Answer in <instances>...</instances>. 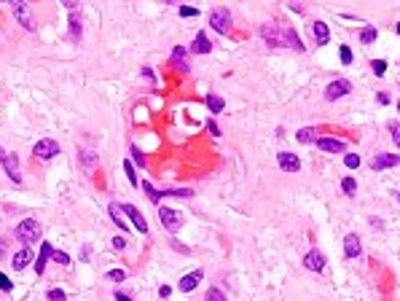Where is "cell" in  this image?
<instances>
[{
  "label": "cell",
  "mask_w": 400,
  "mask_h": 301,
  "mask_svg": "<svg viewBox=\"0 0 400 301\" xmlns=\"http://www.w3.org/2000/svg\"><path fill=\"white\" fill-rule=\"evenodd\" d=\"M14 239H19L22 245H32L41 239V223L35 218H24L22 223H16L14 229Z\"/></svg>",
  "instance_id": "obj_1"
},
{
  "label": "cell",
  "mask_w": 400,
  "mask_h": 301,
  "mask_svg": "<svg viewBox=\"0 0 400 301\" xmlns=\"http://www.w3.org/2000/svg\"><path fill=\"white\" fill-rule=\"evenodd\" d=\"M11 3V11H14V19L19 24H22L27 32H35L38 22H35V14H32V8L27 5V0H8Z\"/></svg>",
  "instance_id": "obj_2"
},
{
  "label": "cell",
  "mask_w": 400,
  "mask_h": 301,
  "mask_svg": "<svg viewBox=\"0 0 400 301\" xmlns=\"http://www.w3.org/2000/svg\"><path fill=\"white\" fill-rule=\"evenodd\" d=\"M159 223L169 234H177L185 223V215L180 210H172V207H159Z\"/></svg>",
  "instance_id": "obj_3"
},
{
  "label": "cell",
  "mask_w": 400,
  "mask_h": 301,
  "mask_svg": "<svg viewBox=\"0 0 400 301\" xmlns=\"http://www.w3.org/2000/svg\"><path fill=\"white\" fill-rule=\"evenodd\" d=\"M0 164H3L5 175L8 180H14V183H22V175H19V156L14 151H5L3 145H0Z\"/></svg>",
  "instance_id": "obj_4"
},
{
  "label": "cell",
  "mask_w": 400,
  "mask_h": 301,
  "mask_svg": "<svg viewBox=\"0 0 400 301\" xmlns=\"http://www.w3.org/2000/svg\"><path fill=\"white\" fill-rule=\"evenodd\" d=\"M261 38L269 46H285V24H277V22H266L261 24Z\"/></svg>",
  "instance_id": "obj_5"
},
{
  "label": "cell",
  "mask_w": 400,
  "mask_h": 301,
  "mask_svg": "<svg viewBox=\"0 0 400 301\" xmlns=\"http://www.w3.org/2000/svg\"><path fill=\"white\" fill-rule=\"evenodd\" d=\"M210 27L218 32V35H229L231 32V14L229 8H212L210 11Z\"/></svg>",
  "instance_id": "obj_6"
},
{
  "label": "cell",
  "mask_w": 400,
  "mask_h": 301,
  "mask_svg": "<svg viewBox=\"0 0 400 301\" xmlns=\"http://www.w3.org/2000/svg\"><path fill=\"white\" fill-rule=\"evenodd\" d=\"M32 156L35 159H43V162H51L54 156H59V143L51 137H43L32 145Z\"/></svg>",
  "instance_id": "obj_7"
},
{
  "label": "cell",
  "mask_w": 400,
  "mask_h": 301,
  "mask_svg": "<svg viewBox=\"0 0 400 301\" xmlns=\"http://www.w3.org/2000/svg\"><path fill=\"white\" fill-rule=\"evenodd\" d=\"M349 92H352V84L346 81V78H333V81L325 86V100H328V102H336V100L346 97Z\"/></svg>",
  "instance_id": "obj_8"
},
{
  "label": "cell",
  "mask_w": 400,
  "mask_h": 301,
  "mask_svg": "<svg viewBox=\"0 0 400 301\" xmlns=\"http://www.w3.org/2000/svg\"><path fill=\"white\" fill-rule=\"evenodd\" d=\"M169 65H172V68H175L177 73L188 76V73H191V65H188V51H185L183 46H175V49H172V57H169Z\"/></svg>",
  "instance_id": "obj_9"
},
{
  "label": "cell",
  "mask_w": 400,
  "mask_h": 301,
  "mask_svg": "<svg viewBox=\"0 0 400 301\" xmlns=\"http://www.w3.org/2000/svg\"><path fill=\"white\" fill-rule=\"evenodd\" d=\"M400 164V153H376L371 162V170L373 172H384L390 167H398Z\"/></svg>",
  "instance_id": "obj_10"
},
{
  "label": "cell",
  "mask_w": 400,
  "mask_h": 301,
  "mask_svg": "<svg viewBox=\"0 0 400 301\" xmlns=\"http://www.w3.org/2000/svg\"><path fill=\"white\" fill-rule=\"evenodd\" d=\"M202 277H204L202 269H193V272H188V274H183V277H180V283H177V291H180V293L196 291L199 283H202Z\"/></svg>",
  "instance_id": "obj_11"
},
{
  "label": "cell",
  "mask_w": 400,
  "mask_h": 301,
  "mask_svg": "<svg viewBox=\"0 0 400 301\" xmlns=\"http://www.w3.org/2000/svg\"><path fill=\"white\" fill-rule=\"evenodd\" d=\"M121 207H124V215L129 218V223L135 226L140 234H148V220H145V215H140L137 207L135 204H121Z\"/></svg>",
  "instance_id": "obj_12"
},
{
  "label": "cell",
  "mask_w": 400,
  "mask_h": 301,
  "mask_svg": "<svg viewBox=\"0 0 400 301\" xmlns=\"http://www.w3.org/2000/svg\"><path fill=\"white\" fill-rule=\"evenodd\" d=\"M277 164H279L282 172H298L301 170V159H298L296 153H290V151H279L277 153Z\"/></svg>",
  "instance_id": "obj_13"
},
{
  "label": "cell",
  "mask_w": 400,
  "mask_h": 301,
  "mask_svg": "<svg viewBox=\"0 0 400 301\" xmlns=\"http://www.w3.org/2000/svg\"><path fill=\"white\" fill-rule=\"evenodd\" d=\"M32 250H30V245H22L19 250L14 253V258H11V266H14V272H22V269H27V266L32 264Z\"/></svg>",
  "instance_id": "obj_14"
},
{
  "label": "cell",
  "mask_w": 400,
  "mask_h": 301,
  "mask_svg": "<svg viewBox=\"0 0 400 301\" xmlns=\"http://www.w3.org/2000/svg\"><path fill=\"white\" fill-rule=\"evenodd\" d=\"M309 32H312V38H315V43H317V46L330 43V30H328V24L320 22V19H315V22L309 24Z\"/></svg>",
  "instance_id": "obj_15"
},
{
  "label": "cell",
  "mask_w": 400,
  "mask_h": 301,
  "mask_svg": "<svg viewBox=\"0 0 400 301\" xmlns=\"http://www.w3.org/2000/svg\"><path fill=\"white\" fill-rule=\"evenodd\" d=\"M315 145L320 151H325V153H341V151H346V143H344V140H338V137H317Z\"/></svg>",
  "instance_id": "obj_16"
},
{
  "label": "cell",
  "mask_w": 400,
  "mask_h": 301,
  "mask_svg": "<svg viewBox=\"0 0 400 301\" xmlns=\"http://www.w3.org/2000/svg\"><path fill=\"white\" fill-rule=\"evenodd\" d=\"M304 266H306L309 272H317V274H320V272L325 269V256L317 250V247H312V250L304 256Z\"/></svg>",
  "instance_id": "obj_17"
},
{
  "label": "cell",
  "mask_w": 400,
  "mask_h": 301,
  "mask_svg": "<svg viewBox=\"0 0 400 301\" xmlns=\"http://www.w3.org/2000/svg\"><path fill=\"white\" fill-rule=\"evenodd\" d=\"M344 253H346V258H352V261L363 256V245H360L357 234H346L344 237Z\"/></svg>",
  "instance_id": "obj_18"
},
{
  "label": "cell",
  "mask_w": 400,
  "mask_h": 301,
  "mask_svg": "<svg viewBox=\"0 0 400 301\" xmlns=\"http://www.w3.org/2000/svg\"><path fill=\"white\" fill-rule=\"evenodd\" d=\"M108 215H110L113 223H116L118 229H121V234L129 231V223H126V218H124V207L118 204V202H110V204H108Z\"/></svg>",
  "instance_id": "obj_19"
},
{
  "label": "cell",
  "mask_w": 400,
  "mask_h": 301,
  "mask_svg": "<svg viewBox=\"0 0 400 301\" xmlns=\"http://www.w3.org/2000/svg\"><path fill=\"white\" fill-rule=\"evenodd\" d=\"M210 51H212V41L207 38V32H196V38L191 43V54H210Z\"/></svg>",
  "instance_id": "obj_20"
},
{
  "label": "cell",
  "mask_w": 400,
  "mask_h": 301,
  "mask_svg": "<svg viewBox=\"0 0 400 301\" xmlns=\"http://www.w3.org/2000/svg\"><path fill=\"white\" fill-rule=\"evenodd\" d=\"M51 253H54V245L41 242V250H38V258H35V274H43L46 264H49V258H51Z\"/></svg>",
  "instance_id": "obj_21"
},
{
  "label": "cell",
  "mask_w": 400,
  "mask_h": 301,
  "mask_svg": "<svg viewBox=\"0 0 400 301\" xmlns=\"http://www.w3.org/2000/svg\"><path fill=\"white\" fill-rule=\"evenodd\" d=\"M70 38L76 43L83 38V22H81V14H78V11H70Z\"/></svg>",
  "instance_id": "obj_22"
},
{
  "label": "cell",
  "mask_w": 400,
  "mask_h": 301,
  "mask_svg": "<svg viewBox=\"0 0 400 301\" xmlns=\"http://www.w3.org/2000/svg\"><path fill=\"white\" fill-rule=\"evenodd\" d=\"M285 46H288V49H296V51H304V43H301V38H298V32L293 27H288V24H285Z\"/></svg>",
  "instance_id": "obj_23"
},
{
  "label": "cell",
  "mask_w": 400,
  "mask_h": 301,
  "mask_svg": "<svg viewBox=\"0 0 400 301\" xmlns=\"http://www.w3.org/2000/svg\"><path fill=\"white\" fill-rule=\"evenodd\" d=\"M204 102H207L210 113H223L226 110V100L221 95H207V97H204Z\"/></svg>",
  "instance_id": "obj_24"
},
{
  "label": "cell",
  "mask_w": 400,
  "mask_h": 301,
  "mask_svg": "<svg viewBox=\"0 0 400 301\" xmlns=\"http://www.w3.org/2000/svg\"><path fill=\"white\" fill-rule=\"evenodd\" d=\"M376 38H379V30L373 27V24H365V30L360 32V43H363V46H371Z\"/></svg>",
  "instance_id": "obj_25"
},
{
  "label": "cell",
  "mask_w": 400,
  "mask_h": 301,
  "mask_svg": "<svg viewBox=\"0 0 400 301\" xmlns=\"http://www.w3.org/2000/svg\"><path fill=\"white\" fill-rule=\"evenodd\" d=\"M124 172H126V180H129L132 186H140V178H137V167H135V162H132V159H126L124 162Z\"/></svg>",
  "instance_id": "obj_26"
},
{
  "label": "cell",
  "mask_w": 400,
  "mask_h": 301,
  "mask_svg": "<svg viewBox=\"0 0 400 301\" xmlns=\"http://www.w3.org/2000/svg\"><path fill=\"white\" fill-rule=\"evenodd\" d=\"M78 159H81V164L86 167V170H89V167H94L97 164V153L94 151H89V148H81V151H78Z\"/></svg>",
  "instance_id": "obj_27"
},
{
  "label": "cell",
  "mask_w": 400,
  "mask_h": 301,
  "mask_svg": "<svg viewBox=\"0 0 400 301\" xmlns=\"http://www.w3.org/2000/svg\"><path fill=\"white\" fill-rule=\"evenodd\" d=\"M140 186H143V191L148 194V199H151L153 204H159V202H161V199H164V191H156V189H153V186L148 183V180H143V183H140Z\"/></svg>",
  "instance_id": "obj_28"
},
{
  "label": "cell",
  "mask_w": 400,
  "mask_h": 301,
  "mask_svg": "<svg viewBox=\"0 0 400 301\" xmlns=\"http://www.w3.org/2000/svg\"><path fill=\"white\" fill-rule=\"evenodd\" d=\"M129 159L135 162V167H137V170H145V164H148V162H145V153L140 151L137 145H132V148H129Z\"/></svg>",
  "instance_id": "obj_29"
},
{
  "label": "cell",
  "mask_w": 400,
  "mask_h": 301,
  "mask_svg": "<svg viewBox=\"0 0 400 301\" xmlns=\"http://www.w3.org/2000/svg\"><path fill=\"white\" fill-rule=\"evenodd\" d=\"M298 143H304V145H309V143H315V126H304V129H298Z\"/></svg>",
  "instance_id": "obj_30"
},
{
  "label": "cell",
  "mask_w": 400,
  "mask_h": 301,
  "mask_svg": "<svg viewBox=\"0 0 400 301\" xmlns=\"http://www.w3.org/2000/svg\"><path fill=\"white\" fill-rule=\"evenodd\" d=\"M341 191L346 194V197H355V191H357V180H355V178H344V180H341Z\"/></svg>",
  "instance_id": "obj_31"
},
{
  "label": "cell",
  "mask_w": 400,
  "mask_h": 301,
  "mask_svg": "<svg viewBox=\"0 0 400 301\" xmlns=\"http://www.w3.org/2000/svg\"><path fill=\"white\" fill-rule=\"evenodd\" d=\"M51 261H57L59 266H68V264H70V256H68L65 250H57V247H54V253H51Z\"/></svg>",
  "instance_id": "obj_32"
},
{
  "label": "cell",
  "mask_w": 400,
  "mask_h": 301,
  "mask_svg": "<svg viewBox=\"0 0 400 301\" xmlns=\"http://www.w3.org/2000/svg\"><path fill=\"white\" fill-rule=\"evenodd\" d=\"M105 280H110V283H124V280H126V272L124 269H110L108 274H105Z\"/></svg>",
  "instance_id": "obj_33"
},
{
  "label": "cell",
  "mask_w": 400,
  "mask_h": 301,
  "mask_svg": "<svg viewBox=\"0 0 400 301\" xmlns=\"http://www.w3.org/2000/svg\"><path fill=\"white\" fill-rule=\"evenodd\" d=\"M204 301H229V299H226V293L221 291V288H210V291H207V299H204Z\"/></svg>",
  "instance_id": "obj_34"
},
{
  "label": "cell",
  "mask_w": 400,
  "mask_h": 301,
  "mask_svg": "<svg viewBox=\"0 0 400 301\" xmlns=\"http://www.w3.org/2000/svg\"><path fill=\"white\" fill-rule=\"evenodd\" d=\"M371 70H373V76L382 78L384 73H387V62H384V59H373V62H371Z\"/></svg>",
  "instance_id": "obj_35"
},
{
  "label": "cell",
  "mask_w": 400,
  "mask_h": 301,
  "mask_svg": "<svg viewBox=\"0 0 400 301\" xmlns=\"http://www.w3.org/2000/svg\"><path fill=\"white\" fill-rule=\"evenodd\" d=\"M164 197H193L191 189H164Z\"/></svg>",
  "instance_id": "obj_36"
},
{
  "label": "cell",
  "mask_w": 400,
  "mask_h": 301,
  "mask_svg": "<svg viewBox=\"0 0 400 301\" xmlns=\"http://www.w3.org/2000/svg\"><path fill=\"white\" fill-rule=\"evenodd\" d=\"M0 291H3V293L14 291V280H8V274H3V272H0Z\"/></svg>",
  "instance_id": "obj_37"
},
{
  "label": "cell",
  "mask_w": 400,
  "mask_h": 301,
  "mask_svg": "<svg viewBox=\"0 0 400 301\" xmlns=\"http://www.w3.org/2000/svg\"><path fill=\"white\" fill-rule=\"evenodd\" d=\"M344 164H346V170H357V167H360V156H357V153H346Z\"/></svg>",
  "instance_id": "obj_38"
},
{
  "label": "cell",
  "mask_w": 400,
  "mask_h": 301,
  "mask_svg": "<svg viewBox=\"0 0 400 301\" xmlns=\"http://www.w3.org/2000/svg\"><path fill=\"white\" fill-rule=\"evenodd\" d=\"M46 296H49V301H68V296H65L62 288H51V291L46 293Z\"/></svg>",
  "instance_id": "obj_39"
},
{
  "label": "cell",
  "mask_w": 400,
  "mask_h": 301,
  "mask_svg": "<svg viewBox=\"0 0 400 301\" xmlns=\"http://www.w3.org/2000/svg\"><path fill=\"white\" fill-rule=\"evenodd\" d=\"M177 11H180V16H183V19H185V16H188V19H193V16H199V8H193V5H185V3H183V5H180V8H177Z\"/></svg>",
  "instance_id": "obj_40"
},
{
  "label": "cell",
  "mask_w": 400,
  "mask_h": 301,
  "mask_svg": "<svg viewBox=\"0 0 400 301\" xmlns=\"http://www.w3.org/2000/svg\"><path fill=\"white\" fill-rule=\"evenodd\" d=\"M338 57H341V65H352V49L349 46H341V49H338Z\"/></svg>",
  "instance_id": "obj_41"
},
{
  "label": "cell",
  "mask_w": 400,
  "mask_h": 301,
  "mask_svg": "<svg viewBox=\"0 0 400 301\" xmlns=\"http://www.w3.org/2000/svg\"><path fill=\"white\" fill-rule=\"evenodd\" d=\"M390 135H392V143H395L398 148H400V124H398V121L390 124Z\"/></svg>",
  "instance_id": "obj_42"
},
{
  "label": "cell",
  "mask_w": 400,
  "mask_h": 301,
  "mask_svg": "<svg viewBox=\"0 0 400 301\" xmlns=\"http://www.w3.org/2000/svg\"><path fill=\"white\" fill-rule=\"evenodd\" d=\"M140 73H143V78H145V81H151L153 86H156V73H153L151 68H143V70H140Z\"/></svg>",
  "instance_id": "obj_43"
},
{
  "label": "cell",
  "mask_w": 400,
  "mask_h": 301,
  "mask_svg": "<svg viewBox=\"0 0 400 301\" xmlns=\"http://www.w3.org/2000/svg\"><path fill=\"white\" fill-rule=\"evenodd\" d=\"M207 129H210L212 137H221V126H218L215 121H207Z\"/></svg>",
  "instance_id": "obj_44"
},
{
  "label": "cell",
  "mask_w": 400,
  "mask_h": 301,
  "mask_svg": "<svg viewBox=\"0 0 400 301\" xmlns=\"http://www.w3.org/2000/svg\"><path fill=\"white\" fill-rule=\"evenodd\" d=\"M159 296H161V299H169L172 296V288L169 285H161V288H159Z\"/></svg>",
  "instance_id": "obj_45"
},
{
  "label": "cell",
  "mask_w": 400,
  "mask_h": 301,
  "mask_svg": "<svg viewBox=\"0 0 400 301\" xmlns=\"http://www.w3.org/2000/svg\"><path fill=\"white\" fill-rule=\"evenodd\" d=\"M113 247H116V250H124V247H126V239L124 237H116V239H113Z\"/></svg>",
  "instance_id": "obj_46"
},
{
  "label": "cell",
  "mask_w": 400,
  "mask_h": 301,
  "mask_svg": "<svg viewBox=\"0 0 400 301\" xmlns=\"http://www.w3.org/2000/svg\"><path fill=\"white\" fill-rule=\"evenodd\" d=\"M62 3H65L68 11H78V0H62Z\"/></svg>",
  "instance_id": "obj_47"
},
{
  "label": "cell",
  "mask_w": 400,
  "mask_h": 301,
  "mask_svg": "<svg viewBox=\"0 0 400 301\" xmlns=\"http://www.w3.org/2000/svg\"><path fill=\"white\" fill-rule=\"evenodd\" d=\"M89 256H91V247H89V245H83V250H81V261H91Z\"/></svg>",
  "instance_id": "obj_48"
},
{
  "label": "cell",
  "mask_w": 400,
  "mask_h": 301,
  "mask_svg": "<svg viewBox=\"0 0 400 301\" xmlns=\"http://www.w3.org/2000/svg\"><path fill=\"white\" fill-rule=\"evenodd\" d=\"M172 247H175V250H180V253H188V247H185V245H180L177 239H172Z\"/></svg>",
  "instance_id": "obj_49"
},
{
  "label": "cell",
  "mask_w": 400,
  "mask_h": 301,
  "mask_svg": "<svg viewBox=\"0 0 400 301\" xmlns=\"http://www.w3.org/2000/svg\"><path fill=\"white\" fill-rule=\"evenodd\" d=\"M379 105H390V95H387V92L379 95Z\"/></svg>",
  "instance_id": "obj_50"
},
{
  "label": "cell",
  "mask_w": 400,
  "mask_h": 301,
  "mask_svg": "<svg viewBox=\"0 0 400 301\" xmlns=\"http://www.w3.org/2000/svg\"><path fill=\"white\" fill-rule=\"evenodd\" d=\"M113 299H116V301H132V299L126 296V293H121V291H118V293H116V296H113Z\"/></svg>",
  "instance_id": "obj_51"
},
{
  "label": "cell",
  "mask_w": 400,
  "mask_h": 301,
  "mask_svg": "<svg viewBox=\"0 0 400 301\" xmlns=\"http://www.w3.org/2000/svg\"><path fill=\"white\" fill-rule=\"evenodd\" d=\"M164 3H166V5H183L185 0H164Z\"/></svg>",
  "instance_id": "obj_52"
},
{
  "label": "cell",
  "mask_w": 400,
  "mask_h": 301,
  "mask_svg": "<svg viewBox=\"0 0 400 301\" xmlns=\"http://www.w3.org/2000/svg\"><path fill=\"white\" fill-rule=\"evenodd\" d=\"M3 253H5V239L0 237V258H3Z\"/></svg>",
  "instance_id": "obj_53"
},
{
  "label": "cell",
  "mask_w": 400,
  "mask_h": 301,
  "mask_svg": "<svg viewBox=\"0 0 400 301\" xmlns=\"http://www.w3.org/2000/svg\"><path fill=\"white\" fill-rule=\"evenodd\" d=\"M398 35H400V24H398Z\"/></svg>",
  "instance_id": "obj_54"
},
{
  "label": "cell",
  "mask_w": 400,
  "mask_h": 301,
  "mask_svg": "<svg viewBox=\"0 0 400 301\" xmlns=\"http://www.w3.org/2000/svg\"><path fill=\"white\" fill-rule=\"evenodd\" d=\"M398 202H400V194H398Z\"/></svg>",
  "instance_id": "obj_55"
},
{
  "label": "cell",
  "mask_w": 400,
  "mask_h": 301,
  "mask_svg": "<svg viewBox=\"0 0 400 301\" xmlns=\"http://www.w3.org/2000/svg\"><path fill=\"white\" fill-rule=\"evenodd\" d=\"M0 3H5V0H0Z\"/></svg>",
  "instance_id": "obj_56"
},
{
  "label": "cell",
  "mask_w": 400,
  "mask_h": 301,
  "mask_svg": "<svg viewBox=\"0 0 400 301\" xmlns=\"http://www.w3.org/2000/svg\"><path fill=\"white\" fill-rule=\"evenodd\" d=\"M398 108H400V102H398Z\"/></svg>",
  "instance_id": "obj_57"
}]
</instances>
